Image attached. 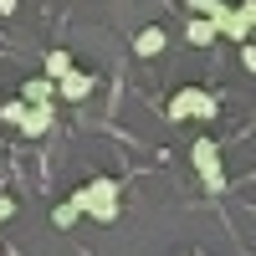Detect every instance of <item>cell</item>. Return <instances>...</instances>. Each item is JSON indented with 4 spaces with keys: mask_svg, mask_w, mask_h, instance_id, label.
<instances>
[{
    "mask_svg": "<svg viewBox=\"0 0 256 256\" xmlns=\"http://www.w3.org/2000/svg\"><path fill=\"white\" fill-rule=\"evenodd\" d=\"M72 200L82 205V216H92V220H113V216H118V180L98 174L92 184H82Z\"/></svg>",
    "mask_w": 256,
    "mask_h": 256,
    "instance_id": "cell-1",
    "label": "cell"
},
{
    "mask_svg": "<svg viewBox=\"0 0 256 256\" xmlns=\"http://www.w3.org/2000/svg\"><path fill=\"white\" fill-rule=\"evenodd\" d=\"M216 108H220V98H210L200 88H180L174 102H169V118H216Z\"/></svg>",
    "mask_w": 256,
    "mask_h": 256,
    "instance_id": "cell-2",
    "label": "cell"
},
{
    "mask_svg": "<svg viewBox=\"0 0 256 256\" xmlns=\"http://www.w3.org/2000/svg\"><path fill=\"white\" fill-rule=\"evenodd\" d=\"M195 169H200L205 190H220L226 184V174H220V148L210 144V138H195Z\"/></svg>",
    "mask_w": 256,
    "mask_h": 256,
    "instance_id": "cell-3",
    "label": "cell"
},
{
    "mask_svg": "<svg viewBox=\"0 0 256 256\" xmlns=\"http://www.w3.org/2000/svg\"><path fill=\"white\" fill-rule=\"evenodd\" d=\"M92 88H98V82H92L88 72H67V77H62V82H56V92H62V98H67V102H82V98H88Z\"/></svg>",
    "mask_w": 256,
    "mask_h": 256,
    "instance_id": "cell-4",
    "label": "cell"
},
{
    "mask_svg": "<svg viewBox=\"0 0 256 256\" xmlns=\"http://www.w3.org/2000/svg\"><path fill=\"white\" fill-rule=\"evenodd\" d=\"M164 41H169V36H164L159 26H144V31L134 36V52H138V56H159V52H164Z\"/></svg>",
    "mask_w": 256,
    "mask_h": 256,
    "instance_id": "cell-5",
    "label": "cell"
},
{
    "mask_svg": "<svg viewBox=\"0 0 256 256\" xmlns=\"http://www.w3.org/2000/svg\"><path fill=\"white\" fill-rule=\"evenodd\" d=\"M52 128V102H31V113H26V123H20V134H46Z\"/></svg>",
    "mask_w": 256,
    "mask_h": 256,
    "instance_id": "cell-6",
    "label": "cell"
},
{
    "mask_svg": "<svg viewBox=\"0 0 256 256\" xmlns=\"http://www.w3.org/2000/svg\"><path fill=\"white\" fill-rule=\"evenodd\" d=\"M190 41H195V46H210V41H216L220 31H216V20H210V16H195V20H190V31H184Z\"/></svg>",
    "mask_w": 256,
    "mask_h": 256,
    "instance_id": "cell-7",
    "label": "cell"
},
{
    "mask_svg": "<svg viewBox=\"0 0 256 256\" xmlns=\"http://www.w3.org/2000/svg\"><path fill=\"white\" fill-rule=\"evenodd\" d=\"M52 92H56V82H52V77H31V82H26V92H20V98H26V102H46Z\"/></svg>",
    "mask_w": 256,
    "mask_h": 256,
    "instance_id": "cell-8",
    "label": "cell"
},
{
    "mask_svg": "<svg viewBox=\"0 0 256 256\" xmlns=\"http://www.w3.org/2000/svg\"><path fill=\"white\" fill-rule=\"evenodd\" d=\"M67 72H72V56H67V52H46V77H52V82H62Z\"/></svg>",
    "mask_w": 256,
    "mask_h": 256,
    "instance_id": "cell-9",
    "label": "cell"
},
{
    "mask_svg": "<svg viewBox=\"0 0 256 256\" xmlns=\"http://www.w3.org/2000/svg\"><path fill=\"white\" fill-rule=\"evenodd\" d=\"M26 98H6V102H0V118H6V123H26Z\"/></svg>",
    "mask_w": 256,
    "mask_h": 256,
    "instance_id": "cell-10",
    "label": "cell"
},
{
    "mask_svg": "<svg viewBox=\"0 0 256 256\" xmlns=\"http://www.w3.org/2000/svg\"><path fill=\"white\" fill-rule=\"evenodd\" d=\"M184 6L195 10V16H210V20H216V16L226 10V0H184Z\"/></svg>",
    "mask_w": 256,
    "mask_h": 256,
    "instance_id": "cell-11",
    "label": "cell"
},
{
    "mask_svg": "<svg viewBox=\"0 0 256 256\" xmlns=\"http://www.w3.org/2000/svg\"><path fill=\"white\" fill-rule=\"evenodd\" d=\"M77 216H82V205H77V200H67V205H56V226H72Z\"/></svg>",
    "mask_w": 256,
    "mask_h": 256,
    "instance_id": "cell-12",
    "label": "cell"
},
{
    "mask_svg": "<svg viewBox=\"0 0 256 256\" xmlns=\"http://www.w3.org/2000/svg\"><path fill=\"white\" fill-rule=\"evenodd\" d=\"M236 16H241V26H246V31H256V0H241Z\"/></svg>",
    "mask_w": 256,
    "mask_h": 256,
    "instance_id": "cell-13",
    "label": "cell"
},
{
    "mask_svg": "<svg viewBox=\"0 0 256 256\" xmlns=\"http://www.w3.org/2000/svg\"><path fill=\"white\" fill-rule=\"evenodd\" d=\"M241 67H246V72H256V46H241Z\"/></svg>",
    "mask_w": 256,
    "mask_h": 256,
    "instance_id": "cell-14",
    "label": "cell"
},
{
    "mask_svg": "<svg viewBox=\"0 0 256 256\" xmlns=\"http://www.w3.org/2000/svg\"><path fill=\"white\" fill-rule=\"evenodd\" d=\"M16 216V200H6V195H0V220H10Z\"/></svg>",
    "mask_w": 256,
    "mask_h": 256,
    "instance_id": "cell-15",
    "label": "cell"
}]
</instances>
